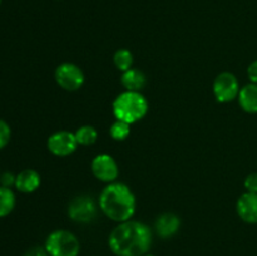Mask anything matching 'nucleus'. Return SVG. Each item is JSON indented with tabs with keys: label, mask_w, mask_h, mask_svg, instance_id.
Segmentation results:
<instances>
[{
	"label": "nucleus",
	"mask_w": 257,
	"mask_h": 256,
	"mask_svg": "<svg viewBox=\"0 0 257 256\" xmlns=\"http://www.w3.org/2000/svg\"><path fill=\"white\" fill-rule=\"evenodd\" d=\"M10 137H12V130H10V125L8 124L5 120L0 119V150L7 147V145L10 141Z\"/></svg>",
	"instance_id": "nucleus-19"
},
{
	"label": "nucleus",
	"mask_w": 257,
	"mask_h": 256,
	"mask_svg": "<svg viewBox=\"0 0 257 256\" xmlns=\"http://www.w3.org/2000/svg\"><path fill=\"white\" fill-rule=\"evenodd\" d=\"M120 83H122L123 88L130 92H140L143 89L147 83V78H146L145 73L140 69H131L123 72L122 77H120Z\"/></svg>",
	"instance_id": "nucleus-14"
},
{
	"label": "nucleus",
	"mask_w": 257,
	"mask_h": 256,
	"mask_svg": "<svg viewBox=\"0 0 257 256\" xmlns=\"http://www.w3.org/2000/svg\"><path fill=\"white\" fill-rule=\"evenodd\" d=\"M143 256H155V255H152V253H145V255H143Z\"/></svg>",
	"instance_id": "nucleus-24"
},
{
	"label": "nucleus",
	"mask_w": 257,
	"mask_h": 256,
	"mask_svg": "<svg viewBox=\"0 0 257 256\" xmlns=\"http://www.w3.org/2000/svg\"><path fill=\"white\" fill-rule=\"evenodd\" d=\"M44 247L49 256H78L80 252V243L77 236L62 228L49 233Z\"/></svg>",
	"instance_id": "nucleus-4"
},
{
	"label": "nucleus",
	"mask_w": 257,
	"mask_h": 256,
	"mask_svg": "<svg viewBox=\"0 0 257 256\" xmlns=\"http://www.w3.org/2000/svg\"><path fill=\"white\" fill-rule=\"evenodd\" d=\"M57 84L68 92H75L84 84V73L74 63H63L54 72Z\"/></svg>",
	"instance_id": "nucleus-6"
},
{
	"label": "nucleus",
	"mask_w": 257,
	"mask_h": 256,
	"mask_svg": "<svg viewBox=\"0 0 257 256\" xmlns=\"http://www.w3.org/2000/svg\"><path fill=\"white\" fill-rule=\"evenodd\" d=\"M240 83L235 74L230 72H223L216 77L213 82V94L217 102L228 103L238 97Z\"/></svg>",
	"instance_id": "nucleus-7"
},
{
	"label": "nucleus",
	"mask_w": 257,
	"mask_h": 256,
	"mask_svg": "<svg viewBox=\"0 0 257 256\" xmlns=\"http://www.w3.org/2000/svg\"><path fill=\"white\" fill-rule=\"evenodd\" d=\"M110 137L115 141H124L131 133V124L123 120L115 119V122L109 128Z\"/></svg>",
	"instance_id": "nucleus-18"
},
{
	"label": "nucleus",
	"mask_w": 257,
	"mask_h": 256,
	"mask_svg": "<svg viewBox=\"0 0 257 256\" xmlns=\"http://www.w3.org/2000/svg\"><path fill=\"white\" fill-rule=\"evenodd\" d=\"M78 145L90 146L97 142L98 132L93 125H82L74 132Z\"/></svg>",
	"instance_id": "nucleus-16"
},
{
	"label": "nucleus",
	"mask_w": 257,
	"mask_h": 256,
	"mask_svg": "<svg viewBox=\"0 0 257 256\" xmlns=\"http://www.w3.org/2000/svg\"><path fill=\"white\" fill-rule=\"evenodd\" d=\"M15 178H17V176L13 175L12 172H4L0 176V183L4 187L12 188V186H15Z\"/></svg>",
	"instance_id": "nucleus-21"
},
{
	"label": "nucleus",
	"mask_w": 257,
	"mask_h": 256,
	"mask_svg": "<svg viewBox=\"0 0 257 256\" xmlns=\"http://www.w3.org/2000/svg\"><path fill=\"white\" fill-rule=\"evenodd\" d=\"M108 245L115 256H143L152 245V231L141 221H124L113 228Z\"/></svg>",
	"instance_id": "nucleus-1"
},
{
	"label": "nucleus",
	"mask_w": 257,
	"mask_h": 256,
	"mask_svg": "<svg viewBox=\"0 0 257 256\" xmlns=\"http://www.w3.org/2000/svg\"><path fill=\"white\" fill-rule=\"evenodd\" d=\"M40 186V175L33 168H25L20 171L15 178V186L19 192L32 193L37 191Z\"/></svg>",
	"instance_id": "nucleus-12"
},
{
	"label": "nucleus",
	"mask_w": 257,
	"mask_h": 256,
	"mask_svg": "<svg viewBox=\"0 0 257 256\" xmlns=\"http://www.w3.org/2000/svg\"><path fill=\"white\" fill-rule=\"evenodd\" d=\"M15 195L12 188L0 186V218L13 212L15 207Z\"/></svg>",
	"instance_id": "nucleus-15"
},
{
	"label": "nucleus",
	"mask_w": 257,
	"mask_h": 256,
	"mask_svg": "<svg viewBox=\"0 0 257 256\" xmlns=\"http://www.w3.org/2000/svg\"><path fill=\"white\" fill-rule=\"evenodd\" d=\"M113 62H114L115 68L123 73L132 68L133 54L128 49H119L114 53Z\"/></svg>",
	"instance_id": "nucleus-17"
},
{
	"label": "nucleus",
	"mask_w": 257,
	"mask_h": 256,
	"mask_svg": "<svg viewBox=\"0 0 257 256\" xmlns=\"http://www.w3.org/2000/svg\"><path fill=\"white\" fill-rule=\"evenodd\" d=\"M238 103L240 107L250 114H257V84L248 83L242 87L238 93Z\"/></svg>",
	"instance_id": "nucleus-13"
},
{
	"label": "nucleus",
	"mask_w": 257,
	"mask_h": 256,
	"mask_svg": "<svg viewBox=\"0 0 257 256\" xmlns=\"http://www.w3.org/2000/svg\"><path fill=\"white\" fill-rule=\"evenodd\" d=\"M98 213V206L90 196L80 195L73 198L68 206V216L77 223H90Z\"/></svg>",
	"instance_id": "nucleus-5"
},
{
	"label": "nucleus",
	"mask_w": 257,
	"mask_h": 256,
	"mask_svg": "<svg viewBox=\"0 0 257 256\" xmlns=\"http://www.w3.org/2000/svg\"><path fill=\"white\" fill-rule=\"evenodd\" d=\"M246 188V192H252L257 193V172H252L245 178L243 182Z\"/></svg>",
	"instance_id": "nucleus-20"
},
{
	"label": "nucleus",
	"mask_w": 257,
	"mask_h": 256,
	"mask_svg": "<svg viewBox=\"0 0 257 256\" xmlns=\"http://www.w3.org/2000/svg\"><path fill=\"white\" fill-rule=\"evenodd\" d=\"M112 108L115 119L133 124L147 114L148 102L141 92L124 90L115 98Z\"/></svg>",
	"instance_id": "nucleus-3"
},
{
	"label": "nucleus",
	"mask_w": 257,
	"mask_h": 256,
	"mask_svg": "<svg viewBox=\"0 0 257 256\" xmlns=\"http://www.w3.org/2000/svg\"><path fill=\"white\" fill-rule=\"evenodd\" d=\"M2 2H3V0H0V5H2Z\"/></svg>",
	"instance_id": "nucleus-25"
},
{
	"label": "nucleus",
	"mask_w": 257,
	"mask_h": 256,
	"mask_svg": "<svg viewBox=\"0 0 257 256\" xmlns=\"http://www.w3.org/2000/svg\"><path fill=\"white\" fill-rule=\"evenodd\" d=\"M236 211L245 222L257 223V193L245 192L241 195L236 203Z\"/></svg>",
	"instance_id": "nucleus-10"
},
{
	"label": "nucleus",
	"mask_w": 257,
	"mask_h": 256,
	"mask_svg": "<svg viewBox=\"0 0 257 256\" xmlns=\"http://www.w3.org/2000/svg\"><path fill=\"white\" fill-rule=\"evenodd\" d=\"M92 172L102 182L112 183L117 181L119 176V168H118L117 162L114 158L107 153H102L93 158L92 161Z\"/></svg>",
	"instance_id": "nucleus-9"
},
{
	"label": "nucleus",
	"mask_w": 257,
	"mask_h": 256,
	"mask_svg": "<svg viewBox=\"0 0 257 256\" xmlns=\"http://www.w3.org/2000/svg\"><path fill=\"white\" fill-rule=\"evenodd\" d=\"M247 77L251 83L257 84V60H253L247 68Z\"/></svg>",
	"instance_id": "nucleus-23"
},
{
	"label": "nucleus",
	"mask_w": 257,
	"mask_h": 256,
	"mask_svg": "<svg viewBox=\"0 0 257 256\" xmlns=\"http://www.w3.org/2000/svg\"><path fill=\"white\" fill-rule=\"evenodd\" d=\"M181 227V220L177 215L172 212L162 213L155 222L156 233L161 238H170L178 232Z\"/></svg>",
	"instance_id": "nucleus-11"
},
{
	"label": "nucleus",
	"mask_w": 257,
	"mask_h": 256,
	"mask_svg": "<svg viewBox=\"0 0 257 256\" xmlns=\"http://www.w3.org/2000/svg\"><path fill=\"white\" fill-rule=\"evenodd\" d=\"M48 150L58 157H65L69 156L77 150L78 145L77 138L73 132L69 131H58L53 133L48 138Z\"/></svg>",
	"instance_id": "nucleus-8"
},
{
	"label": "nucleus",
	"mask_w": 257,
	"mask_h": 256,
	"mask_svg": "<svg viewBox=\"0 0 257 256\" xmlns=\"http://www.w3.org/2000/svg\"><path fill=\"white\" fill-rule=\"evenodd\" d=\"M99 208L108 218L120 223L132 220L136 213V197L125 183H108L99 195Z\"/></svg>",
	"instance_id": "nucleus-2"
},
{
	"label": "nucleus",
	"mask_w": 257,
	"mask_h": 256,
	"mask_svg": "<svg viewBox=\"0 0 257 256\" xmlns=\"http://www.w3.org/2000/svg\"><path fill=\"white\" fill-rule=\"evenodd\" d=\"M24 256H49V253L45 250V247L35 246V247L29 248V250L24 253Z\"/></svg>",
	"instance_id": "nucleus-22"
}]
</instances>
